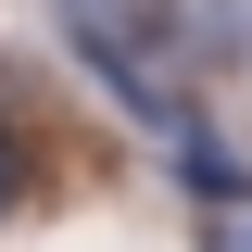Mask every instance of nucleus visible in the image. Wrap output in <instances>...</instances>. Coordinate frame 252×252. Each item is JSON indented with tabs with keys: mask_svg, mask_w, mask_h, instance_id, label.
I'll list each match as a JSON object with an SVG mask.
<instances>
[{
	"mask_svg": "<svg viewBox=\"0 0 252 252\" xmlns=\"http://www.w3.org/2000/svg\"><path fill=\"white\" fill-rule=\"evenodd\" d=\"M164 152H177V177H189V202H202V215H240V202H252V177H240V152H227V139H215L202 114H189L177 139H164Z\"/></svg>",
	"mask_w": 252,
	"mask_h": 252,
	"instance_id": "f257e3e1",
	"label": "nucleus"
},
{
	"mask_svg": "<svg viewBox=\"0 0 252 252\" xmlns=\"http://www.w3.org/2000/svg\"><path fill=\"white\" fill-rule=\"evenodd\" d=\"M13 189H26V164H13V139H0V215H13Z\"/></svg>",
	"mask_w": 252,
	"mask_h": 252,
	"instance_id": "f03ea898",
	"label": "nucleus"
},
{
	"mask_svg": "<svg viewBox=\"0 0 252 252\" xmlns=\"http://www.w3.org/2000/svg\"><path fill=\"white\" fill-rule=\"evenodd\" d=\"M240 240H252V215H240Z\"/></svg>",
	"mask_w": 252,
	"mask_h": 252,
	"instance_id": "7ed1b4c3",
	"label": "nucleus"
}]
</instances>
